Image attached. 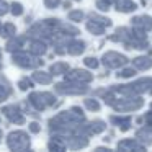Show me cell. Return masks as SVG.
I'll return each instance as SVG.
<instances>
[{
	"instance_id": "cell-1",
	"label": "cell",
	"mask_w": 152,
	"mask_h": 152,
	"mask_svg": "<svg viewBox=\"0 0 152 152\" xmlns=\"http://www.w3.org/2000/svg\"><path fill=\"white\" fill-rule=\"evenodd\" d=\"M8 142H10L12 149H25L30 144V141H28L25 132H12L10 137H8Z\"/></svg>"
},
{
	"instance_id": "cell-2",
	"label": "cell",
	"mask_w": 152,
	"mask_h": 152,
	"mask_svg": "<svg viewBox=\"0 0 152 152\" xmlns=\"http://www.w3.org/2000/svg\"><path fill=\"white\" fill-rule=\"evenodd\" d=\"M34 79H36L38 82H43V83H48V82H49V77H48V75H41V72H38L36 75H34Z\"/></svg>"
},
{
	"instance_id": "cell-3",
	"label": "cell",
	"mask_w": 152,
	"mask_h": 152,
	"mask_svg": "<svg viewBox=\"0 0 152 152\" xmlns=\"http://www.w3.org/2000/svg\"><path fill=\"white\" fill-rule=\"evenodd\" d=\"M12 12H13V15H21V12H23L21 10V5L20 4H13V10Z\"/></svg>"
},
{
	"instance_id": "cell-4",
	"label": "cell",
	"mask_w": 152,
	"mask_h": 152,
	"mask_svg": "<svg viewBox=\"0 0 152 152\" xmlns=\"http://www.w3.org/2000/svg\"><path fill=\"white\" fill-rule=\"evenodd\" d=\"M5 12H7V4H4V2H0V15H4Z\"/></svg>"
},
{
	"instance_id": "cell-5",
	"label": "cell",
	"mask_w": 152,
	"mask_h": 152,
	"mask_svg": "<svg viewBox=\"0 0 152 152\" xmlns=\"http://www.w3.org/2000/svg\"><path fill=\"white\" fill-rule=\"evenodd\" d=\"M57 4H59V0H46V5H49V7H54Z\"/></svg>"
},
{
	"instance_id": "cell-6",
	"label": "cell",
	"mask_w": 152,
	"mask_h": 152,
	"mask_svg": "<svg viewBox=\"0 0 152 152\" xmlns=\"http://www.w3.org/2000/svg\"><path fill=\"white\" fill-rule=\"evenodd\" d=\"M31 131H33V132H38V131H39L38 124H34V123H33V124H31Z\"/></svg>"
}]
</instances>
